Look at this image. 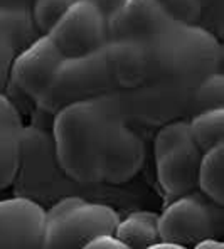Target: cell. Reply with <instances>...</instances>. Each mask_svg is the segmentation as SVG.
Masks as SVG:
<instances>
[{"label":"cell","instance_id":"obj_23","mask_svg":"<svg viewBox=\"0 0 224 249\" xmlns=\"http://www.w3.org/2000/svg\"><path fill=\"white\" fill-rule=\"evenodd\" d=\"M84 249H127V246L116 237L115 232H106L93 237L90 243H86Z\"/></svg>","mask_w":224,"mask_h":249},{"label":"cell","instance_id":"obj_10","mask_svg":"<svg viewBox=\"0 0 224 249\" xmlns=\"http://www.w3.org/2000/svg\"><path fill=\"white\" fill-rule=\"evenodd\" d=\"M62 61L64 54L53 39L49 36H39L16 54L10 66L9 84L36 105Z\"/></svg>","mask_w":224,"mask_h":249},{"label":"cell","instance_id":"obj_26","mask_svg":"<svg viewBox=\"0 0 224 249\" xmlns=\"http://www.w3.org/2000/svg\"><path fill=\"white\" fill-rule=\"evenodd\" d=\"M149 249H186V248H182L181 244H177V243H170V241L159 239L157 243L150 244Z\"/></svg>","mask_w":224,"mask_h":249},{"label":"cell","instance_id":"obj_25","mask_svg":"<svg viewBox=\"0 0 224 249\" xmlns=\"http://www.w3.org/2000/svg\"><path fill=\"white\" fill-rule=\"evenodd\" d=\"M194 248L196 249H223L224 248V241L221 237H204V239H201L199 243L194 244Z\"/></svg>","mask_w":224,"mask_h":249},{"label":"cell","instance_id":"obj_16","mask_svg":"<svg viewBox=\"0 0 224 249\" xmlns=\"http://www.w3.org/2000/svg\"><path fill=\"white\" fill-rule=\"evenodd\" d=\"M197 190L224 207V142L203 152L197 172Z\"/></svg>","mask_w":224,"mask_h":249},{"label":"cell","instance_id":"obj_13","mask_svg":"<svg viewBox=\"0 0 224 249\" xmlns=\"http://www.w3.org/2000/svg\"><path fill=\"white\" fill-rule=\"evenodd\" d=\"M24 118L16 103L0 93V192L10 189L20 163Z\"/></svg>","mask_w":224,"mask_h":249},{"label":"cell","instance_id":"obj_3","mask_svg":"<svg viewBox=\"0 0 224 249\" xmlns=\"http://www.w3.org/2000/svg\"><path fill=\"white\" fill-rule=\"evenodd\" d=\"M10 189L16 196L29 197L46 209L68 196L101 200L127 211L138 209L143 199L140 192L123 185L81 184L71 178L57 162L51 130L34 123L24 124L22 130L20 163Z\"/></svg>","mask_w":224,"mask_h":249},{"label":"cell","instance_id":"obj_21","mask_svg":"<svg viewBox=\"0 0 224 249\" xmlns=\"http://www.w3.org/2000/svg\"><path fill=\"white\" fill-rule=\"evenodd\" d=\"M17 51L5 31L0 27V93H5L10 81V66Z\"/></svg>","mask_w":224,"mask_h":249},{"label":"cell","instance_id":"obj_1","mask_svg":"<svg viewBox=\"0 0 224 249\" xmlns=\"http://www.w3.org/2000/svg\"><path fill=\"white\" fill-rule=\"evenodd\" d=\"M51 133L62 170L81 184L125 185L145 162V138L123 115L118 93L62 108Z\"/></svg>","mask_w":224,"mask_h":249},{"label":"cell","instance_id":"obj_5","mask_svg":"<svg viewBox=\"0 0 224 249\" xmlns=\"http://www.w3.org/2000/svg\"><path fill=\"white\" fill-rule=\"evenodd\" d=\"M122 212L112 204L68 196L46 209L44 249H81L93 237L115 232Z\"/></svg>","mask_w":224,"mask_h":249},{"label":"cell","instance_id":"obj_7","mask_svg":"<svg viewBox=\"0 0 224 249\" xmlns=\"http://www.w3.org/2000/svg\"><path fill=\"white\" fill-rule=\"evenodd\" d=\"M159 237L189 248L204 237H221L224 234L223 206L209 200L199 190L168 200L159 214Z\"/></svg>","mask_w":224,"mask_h":249},{"label":"cell","instance_id":"obj_9","mask_svg":"<svg viewBox=\"0 0 224 249\" xmlns=\"http://www.w3.org/2000/svg\"><path fill=\"white\" fill-rule=\"evenodd\" d=\"M47 36L64 57L86 56L106 47L108 19L90 0H75Z\"/></svg>","mask_w":224,"mask_h":249},{"label":"cell","instance_id":"obj_4","mask_svg":"<svg viewBox=\"0 0 224 249\" xmlns=\"http://www.w3.org/2000/svg\"><path fill=\"white\" fill-rule=\"evenodd\" d=\"M116 93H120V88L110 68L106 51L101 49L86 56L64 57L49 86L36 101V108L54 116L69 105Z\"/></svg>","mask_w":224,"mask_h":249},{"label":"cell","instance_id":"obj_15","mask_svg":"<svg viewBox=\"0 0 224 249\" xmlns=\"http://www.w3.org/2000/svg\"><path fill=\"white\" fill-rule=\"evenodd\" d=\"M34 0H0V27L9 34L16 51L39 37L31 16Z\"/></svg>","mask_w":224,"mask_h":249},{"label":"cell","instance_id":"obj_18","mask_svg":"<svg viewBox=\"0 0 224 249\" xmlns=\"http://www.w3.org/2000/svg\"><path fill=\"white\" fill-rule=\"evenodd\" d=\"M214 108H224V76L223 71L212 72L197 86L190 101L189 118L199 111Z\"/></svg>","mask_w":224,"mask_h":249},{"label":"cell","instance_id":"obj_11","mask_svg":"<svg viewBox=\"0 0 224 249\" xmlns=\"http://www.w3.org/2000/svg\"><path fill=\"white\" fill-rule=\"evenodd\" d=\"M46 207L24 196L0 199V249H42Z\"/></svg>","mask_w":224,"mask_h":249},{"label":"cell","instance_id":"obj_19","mask_svg":"<svg viewBox=\"0 0 224 249\" xmlns=\"http://www.w3.org/2000/svg\"><path fill=\"white\" fill-rule=\"evenodd\" d=\"M75 0H34L31 16L39 36H47Z\"/></svg>","mask_w":224,"mask_h":249},{"label":"cell","instance_id":"obj_22","mask_svg":"<svg viewBox=\"0 0 224 249\" xmlns=\"http://www.w3.org/2000/svg\"><path fill=\"white\" fill-rule=\"evenodd\" d=\"M160 3L175 17L186 24H196L199 17V7L196 0H159Z\"/></svg>","mask_w":224,"mask_h":249},{"label":"cell","instance_id":"obj_2","mask_svg":"<svg viewBox=\"0 0 224 249\" xmlns=\"http://www.w3.org/2000/svg\"><path fill=\"white\" fill-rule=\"evenodd\" d=\"M223 71V41L197 24L179 22L162 59L147 81L118 93L123 115L140 128L189 118L197 86Z\"/></svg>","mask_w":224,"mask_h":249},{"label":"cell","instance_id":"obj_8","mask_svg":"<svg viewBox=\"0 0 224 249\" xmlns=\"http://www.w3.org/2000/svg\"><path fill=\"white\" fill-rule=\"evenodd\" d=\"M149 37H113L106 44V57L120 91L133 89L147 81L162 59L168 42L179 25Z\"/></svg>","mask_w":224,"mask_h":249},{"label":"cell","instance_id":"obj_24","mask_svg":"<svg viewBox=\"0 0 224 249\" xmlns=\"http://www.w3.org/2000/svg\"><path fill=\"white\" fill-rule=\"evenodd\" d=\"M90 2H93L94 5L103 12V16L110 20L116 14V10L122 7V3L125 0H90Z\"/></svg>","mask_w":224,"mask_h":249},{"label":"cell","instance_id":"obj_14","mask_svg":"<svg viewBox=\"0 0 224 249\" xmlns=\"http://www.w3.org/2000/svg\"><path fill=\"white\" fill-rule=\"evenodd\" d=\"M159 214L147 209H131L120 215L115 234L127 249H149L159 237Z\"/></svg>","mask_w":224,"mask_h":249},{"label":"cell","instance_id":"obj_6","mask_svg":"<svg viewBox=\"0 0 224 249\" xmlns=\"http://www.w3.org/2000/svg\"><path fill=\"white\" fill-rule=\"evenodd\" d=\"M201 157L203 152L190 135L187 118H175L157 126L153 162L165 202L197 189Z\"/></svg>","mask_w":224,"mask_h":249},{"label":"cell","instance_id":"obj_20","mask_svg":"<svg viewBox=\"0 0 224 249\" xmlns=\"http://www.w3.org/2000/svg\"><path fill=\"white\" fill-rule=\"evenodd\" d=\"M199 17L196 24L223 41L224 37V0H196Z\"/></svg>","mask_w":224,"mask_h":249},{"label":"cell","instance_id":"obj_17","mask_svg":"<svg viewBox=\"0 0 224 249\" xmlns=\"http://www.w3.org/2000/svg\"><path fill=\"white\" fill-rule=\"evenodd\" d=\"M189 130L201 152L224 142V108L199 111L187 118Z\"/></svg>","mask_w":224,"mask_h":249},{"label":"cell","instance_id":"obj_12","mask_svg":"<svg viewBox=\"0 0 224 249\" xmlns=\"http://www.w3.org/2000/svg\"><path fill=\"white\" fill-rule=\"evenodd\" d=\"M175 22L177 19L159 0H125L108 20L110 39L149 37L170 29Z\"/></svg>","mask_w":224,"mask_h":249}]
</instances>
